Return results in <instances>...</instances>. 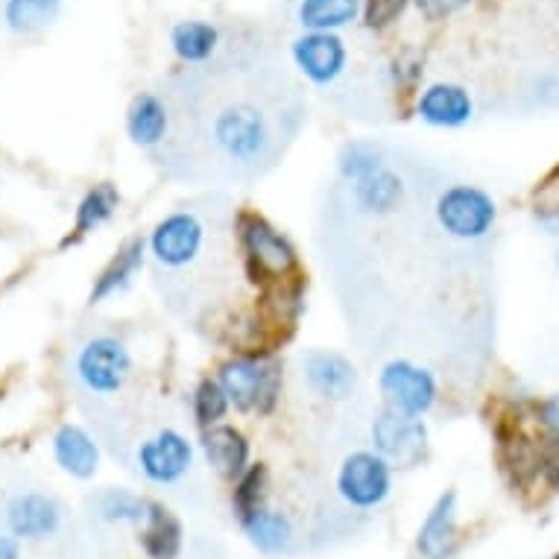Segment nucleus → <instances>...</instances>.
<instances>
[{
  "label": "nucleus",
  "instance_id": "25",
  "mask_svg": "<svg viewBox=\"0 0 559 559\" xmlns=\"http://www.w3.org/2000/svg\"><path fill=\"white\" fill-rule=\"evenodd\" d=\"M118 202L120 193L115 185H94L92 191L83 197V202H80V209H76V235H88V231L100 229L103 223H109L111 214L118 212Z\"/></svg>",
  "mask_w": 559,
  "mask_h": 559
},
{
  "label": "nucleus",
  "instance_id": "23",
  "mask_svg": "<svg viewBox=\"0 0 559 559\" xmlns=\"http://www.w3.org/2000/svg\"><path fill=\"white\" fill-rule=\"evenodd\" d=\"M358 0H302L299 21L311 33H331V29L346 27L358 19Z\"/></svg>",
  "mask_w": 559,
  "mask_h": 559
},
{
  "label": "nucleus",
  "instance_id": "10",
  "mask_svg": "<svg viewBox=\"0 0 559 559\" xmlns=\"http://www.w3.org/2000/svg\"><path fill=\"white\" fill-rule=\"evenodd\" d=\"M202 223L188 212H176L158 223L150 249L156 255L158 264L165 266H185L200 255L202 249Z\"/></svg>",
  "mask_w": 559,
  "mask_h": 559
},
{
  "label": "nucleus",
  "instance_id": "22",
  "mask_svg": "<svg viewBox=\"0 0 559 559\" xmlns=\"http://www.w3.org/2000/svg\"><path fill=\"white\" fill-rule=\"evenodd\" d=\"M127 129L129 138L135 141L138 147H156L167 132V111L162 100L153 97V94L135 97L132 109H129Z\"/></svg>",
  "mask_w": 559,
  "mask_h": 559
},
{
  "label": "nucleus",
  "instance_id": "20",
  "mask_svg": "<svg viewBox=\"0 0 559 559\" xmlns=\"http://www.w3.org/2000/svg\"><path fill=\"white\" fill-rule=\"evenodd\" d=\"M404 197V182L393 170L386 167H378L376 174L364 176L355 182V202L367 214H386L393 212L395 205L402 202Z\"/></svg>",
  "mask_w": 559,
  "mask_h": 559
},
{
  "label": "nucleus",
  "instance_id": "9",
  "mask_svg": "<svg viewBox=\"0 0 559 559\" xmlns=\"http://www.w3.org/2000/svg\"><path fill=\"white\" fill-rule=\"evenodd\" d=\"M193 463L191 442L179 431H158L153 440H147L138 449V466L153 480V484H176L188 475Z\"/></svg>",
  "mask_w": 559,
  "mask_h": 559
},
{
  "label": "nucleus",
  "instance_id": "11",
  "mask_svg": "<svg viewBox=\"0 0 559 559\" xmlns=\"http://www.w3.org/2000/svg\"><path fill=\"white\" fill-rule=\"evenodd\" d=\"M294 59L305 71V76H311L313 83L325 85L331 80H337L340 71H343L346 47L331 33H308V36L296 38Z\"/></svg>",
  "mask_w": 559,
  "mask_h": 559
},
{
  "label": "nucleus",
  "instance_id": "2",
  "mask_svg": "<svg viewBox=\"0 0 559 559\" xmlns=\"http://www.w3.org/2000/svg\"><path fill=\"white\" fill-rule=\"evenodd\" d=\"M390 486H393L390 463L376 451H355L340 466L337 492L355 510H376L384 504Z\"/></svg>",
  "mask_w": 559,
  "mask_h": 559
},
{
  "label": "nucleus",
  "instance_id": "8",
  "mask_svg": "<svg viewBox=\"0 0 559 559\" xmlns=\"http://www.w3.org/2000/svg\"><path fill=\"white\" fill-rule=\"evenodd\" d=\"M425 440H428L425 425L419 419L402 416V413L384 411L378 413V419L372 423V442L386 463L411 466L423 457Z\"/></svg>",
  "mask_w": 559,
  "mask_h": 559
},
{
  "label": "nucleus",
  "instance_id": "4",
  "mask_svg": "<svg viewBox=\"0 0 559 559\" xmlns=\"http://www.w3.org/2000/svg\"><path fill=\"white\" fill-rule=\"evenodd\" d=\"M378 386L384 393L390 411L419 419L433 407L437 399V381L428 369L416 367L411 360H390L381 369Z\"/></svg>",
  "mask_w": 559,
  "mask_h": 559
},
{
  "label": "nucleus",
  "instance_id": "28",
  "mask_svg": "<svg viewBox=\"0 0 559 559\" xmlns=\"http://www.w3.org/2000/svg\"><path fill=\"white\" fill-rule=\"evenodd\" d=\"M264 486H266L264 466H249L247 472L240 475L238 489H235V510H238L240 522L264 507Z\"/></svg>",
  "mask_w": 559,
  "mask_h": 559
},
{
  "label": "nucleus",
  "instance_id": "13",
  "mask_svg": "<svg viewBox=\"0 0 559 559\" xmlns=\"http://www.w3.org/2000/svg\"><path fill=\"white\" fill-rule=\"evenodd\" d=\"M457 496L445 492L419 531V550L425 559H454L457 554Z\"/></svg>",
  "mask_w": 559,
  "mask_h": 559
},
{
  "label": "nucleus",
  "instance_id": "32",
  "mask_svg": "<svg viewBox=\"0 0 559 559\" xmlns=\"http://www.w3.org/2000/svg\"><path fill=\"white\" fill-rule=\"evenodd\" d=\"M407 0H369L367 7V24L369 27H384L395 15H402Z\"/></svg>",
  "mask_w": 559,
  "mask_h": 559
},
{
  "label": "nucleus",
  "instance_id": "18",
  "mask_svg": "<svg viewBox=\"0 0 559 559\" xmlns=\"http://www.w3.org/2000/svg\"><path fill=\"white\" fill-rule=\"evenodd\" d=\"M141 527V545L150 559H176L182 550V524L170 510L150 501L147 519Z\"/></svg>",
  "mask_w": 559,
  "mask_h": 559
},
{
  "label": "nucleus",
  "instance_id": "16",
  "mask_svg": "<svg viewBox=\"0 0 559 559\" xmlns=\"http://www.w3.org/2000/svg\"><path fill=\"white\" fill-rule=\"evenodd\" d=\"M53 457L62 472L88 480L100 466V449L97 442L76 425H62L53 437Z\"/></svg>",
  "mask_w": 559,
  "mask_h": 559
},
{
  "label": "nucleus",
  "instance_id": "6",
  "mask_svg": "<svg viewBox=\"0 0 559 559\" xmlns=\"http://www.w3.org/2000/svg\"><path fill=\"white\" fill-rule=\"evenodd\" d=\"M217 384L223 386V393L229 399V404H235L238 411H270L275 402V393H278V369L264 367L258 360L238 358L229 360L226 367L221 369V378Z\"/></svg>",
  "mask_w": 559,
  "mask_h": 559
},
{
  "label": "nucleus",
  "instance_id": "12",
  "mask_svg": "<svg viewBox=\"0 0 559 559\" xmlns=\"http://www.w3.org/2000/svg\"><path fill=\"white\" fill-rule=\"evenodd\" d=\"M7 522L19 539H45V536H53L62 522V507L56 504V498L27 492V496L12 498Z\"/></svg>",
  "mask_w": 559,
  "mask_h": 559
},
{
  "label": "nucleus",
  "instance_id": "1",
  "mask_svg": "<svg viewBox=\"0 0 559 559\" xmlns=\"http://www.w3.org/2000/svg\"><path fill=\"white\" fill-rule=\"evenodd\" d=\"M498 209L492 197L475 185H454L437 200V221L451 238L480 240L496 226Z\"/></svg>",
  "mask_w": 559,
  "mask_h": 559
},
{
  "label": "nucleus",
  "instance_id": "26",
  "mask_svg": "<svg viewBox=\"0 0 559 559\" xmlns=\"http://www.w3.org/2000/svg\"><path fill=\"white\" fill-rule=\"evenodd\" d=\"M170 45L185 62H202L217 47V29L212 24H202V21H185V24H176L174 33H170Z\"/></svg>",
  "mask_w": 559,
  "mask_h": 559
},
{
  "label": "nucleus",
  "instance_id": "27",
  "mask_svg": "<svg viewBox=\"0 0 559 559\" xmlns=\"http://www.w3.org/2000/svg\"><path fill=\"white\" fill-rule=\"evenodd\" d=\"M150 501L132 496V492H123V489H109L103 492L100 501H97V510L106 522H132L141 524L147 519Z\"/></svg>",
  "mask_w": 559,
  "mask_h": 559
},
{
  "label": "nucleus",
  "instance_id": "7",
  "mask_svg": "<svg viewBox=\"0 0 559 559\" xmlns=\"http://www.w3.org/2000/svg\"><path fill=\"white\" fill-rule=\"evenodd\" d=\"M240 238L247 247L249 261L258 266V273L270 278H285L287 273L296 270V249L290 240L275 231L264 217L258 214H243L240 217Z\"/></svg>",
  "mask_w": 559,
  "mask_h": 559
},
{
  "label": "nucleus",
  "instance_id": "24",
  "mask_svg": "<svg viewBox=\"0 0 559 559\" xmlns=\"http://www.w3.org/2000/svg\"><path fill=\"white\" fill-rule=\"evenodd\" d=\"M62 0H7V27L12 33L29 36L38 29L50 27L59 15Z\"/></svg>",
  "mask_w": 559,
  "mask_h": 559
},
{
  "label": "nucleus",
  "instance_id": "17",
  "mask_svg": "<svg viewBox=\"0 0 559 559\" xmlns=\"http://www.w3.org/2000/svg\"><path fill=\"white\" fill-rule=\"evenodd\" d=\"M305 378L311 390L325 399H346L348 390L355 386V367L334 352H311L305 355Z\"/></svg>",
  "mask_w": 559,
  "mask_h": 559
},
{
  "label": "nucleus",
  "instance_id": "21",
  "mask_svg": "<svg viewBox=\"0 0 559 559\" xmlns=\"http://www.w3.org/2000/svg\"><path fill=\"white\" fill-rule=\"evenodd\" d=\"M141 264H144V240H127L118 255L111 258V264L103 270L100 278H97V285L92 290V302H103V299H109L118 290H123L132 282V275L141 270Z\"/></svg>",
  "mask_w": 559,
  "mask_h": 559
},
{
  "label": "nucleus",
  "instance_id": "15",
  "mask_svg": "<svg viewBox=\"0 0 559 559\" xmlns=\"http://www.w3.org/2000/svg\"><path fill=\"white\" fill-rule=\"evenodd\" d=\"M202 451L209 466L223 477H240L247 472L249 463V442L247 437L229 425H212L209 431L202 433Z\"/></svg>",
  "mask_w": 559,
  "mask_h": 559
},
{
  "label": "nucleus",
  "instance_id": "34",
  "mask_svg": "<svg viewBox=\"0 0 559 559\" xmlns=\"http://www.w3.org/2000/svg\"><path fill=\"white\" fill-rule=\"evenodd\" d=\"M19 542L12 536H0V559H19Z\"/></svg>",
  "mask_w": 559,
  "mask_h": 559
},
{
  "label": "nucleus",
  "instance_id": "5",
  "mask_svg": "<svg viewBox=\"0 0 559 559\" xmlns=\"http://www.w3.org/2000/svg\"><path fill=\"white\" fill-rule=\"evenodd\" d=\"M212 135L223 156L231 162H255L264 156L266 141H270L264 115L252 106H231L221 111L214 120Z\"/></svg>",
  "mask_w": 559,
  "mask_h": 559
},
{
  "label": "nucleus",
  "instance_id": "29",
  "mask_svg": "<svg viewBox=\"0 0 559 559\" xmlns=\"http://www.w3.org/2000/svg\"><path fill=\"white\" fill-rule=\"evenodd\" d=\"M229 411V399L223 393V386L217 381H202L193 395V413L200 425H217Z\"/></svg>",
  "mask_w": 559,
  "mask_h": 559
},
{
  "label": "nucleus",
  "instance_id": "19",
  "mask_svg": "<svg viewBox=\"0 0 559 559\" xmlns=\"http://www.w3.org/2000/svg\"><path fill=\"white\" fill-rule=\"evenodd\" d=\"M240 524H243L249 542L261 554H285L290 548V542H294V524H290V519L285 513L266 510V507L247 515Z\"/></svg>",
  "mask_w": 559,
  "mask_h": 559
},
{
  "label": "nucleus",
  "instance_id": "33",
  "mask_svg": "<svg viewBox=\"0 0 559 559\" xmlns=\"http://www.w3.org/2000/svg\"><path fill=\"white\" fill-rule=\"evenodd\" d=\"M416 3L428 19H440V15H451L460 7H466L468 0H416Z\"/></svg>",
  "mask_w": 559,
  "mask_h": 559
},
{
  "label": "nucleus",
  "instance_id": "14",
  "mask_svg": "<svg viewBox=\"0 0 559 559\" xmlns=\"http://www.w3.org/2000/svg\"><path fill=\"white\" fill-rule=\"evenodd\" d=\"M472 97L463 85L451 83H437L419 97V118L431 127H445L457 129L472 120Z\"/></svg>",
  "mask_w": 559,
  "mask_h": 559
},
{
  "label": "nucleus",
  "instance_id": "31",
  "mask_svg": "<svg viewBox=\"0 0 559 559\" xmlns=\"http://www.w3.org/2000/svg\"><path fill=\"white\" fill-rule=\"evenodd\" d=\"M539 472L550 489H559V433H550V440L539 449Z\"/></svg>",
  "mask_w": 559,
  "mask_h": 559
},
{
  "label": "nucleus",
  "instance_id": "3",
  "mask_svg": "<svg viewBox=\"0 0 559 559\" xmlns=\"http://www.w3.org/2000/svg\"><path fill=\"white\" fill-rule=\"evenodd\" d=\"M129 372H132V355L115 337L88 340L76 355V378L88 393H118L120 386L127 384Z\"/></svg>",
  "mask_w": 559,
  "mask_h": 559
},
{
  "label": "nucleus",
  "instance_id": "30",
  "mask_svg": "<svg viewBox=\"0 0 559 559\" xmlns=\"http://www.w3.org/2000/svg\"><path fill=\"white\" fill-rule=\"evenodd\" d=\"M378 167H384L381 162V153L376 147H369V144H348L343 153H340V174L352 179V182H358L364 176L376 174Z\"/></svg>",
  "mask_w": 559,
  "mask_h": 559
}]
</instances>
